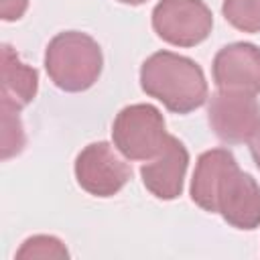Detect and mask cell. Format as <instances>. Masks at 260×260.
<instances>
[{
    "label": "cell",
    "instance_id": "1",
    "mask_svg": "<svg viewBox=\"0 0 260 260\" xmlns=\"http://www.w3.org/2000/svg\"><path fill=\"white\" fill-rule=\"evenodd\" d=\"M140 87L173 114H191L209 98L201 65L173 51H156L142 61Z\"/></svg>",
    "mask_w": 260,
    "mask_h": 260
},
{
    "label": "cell",
    "instance_id": "2",
    "mask_svg": "<svg viewBox=\"0 0 260 260\" xmlns=\"http://www.w3.org/2000/svg\"><path fill=\"white\" fill-rule=\"evenodd\" d=\"M104 55L93 37L81 30L57 32L45 49V71L55 87L79 93L102 75Z\"/></svg>",
    "mask_w": 260,
    "mask_h": 260
},
{
    "label": "cell",
    "instance_id": "3",
    "mask_svg": "<svg viewBox=\"0 0 260 260\" xmlns=\"http://www.w3.org/2000/svg\"><path fill=\"white\" fill-rule=\"evenodd\" d=\"M167 122L152 104H130L122 108L112 124V142L128 160H150L169 142Z\"/></svg>",
    "mask_w": 260,
    "mask_h": 260
},
{
    "label": "cell",
    "instance_id": "4",
    "mask_svg": "<svg viewBox=\"0 0 260 260\" xmlns=\"http://www.w3.org/2000/svg\"><path fill=\"white\" fill-rule=\"evenodd\" d=\"M152 30L173 47H195L213 28V14L203 0H158L150 14Z\"/></svg>",
    "mask_w": 260,
    "mask_h": 260
},
{
    "label": "cell",
    "instance_id": "5",
    "mask_svg": "<svg viewBox=\"0 0 260 260\" xmlns=\"http://www.w3.org/2000/svg\"><path fill=\"white\" fill-rule=\"evenodd\" d=\"M73 173L85 193L102 199L120 193L132 175L128 162L106 140L83 146L75 156Z\"/></svg>",
    "mask_w": 260,
    "mask_h": 260
},
{
    "label": "cell",
    "instance_id": "6",
    "mask_svg": "<svg viewBox=\"0 0 260 260\" xmlns=\"http://www.w3.org/2000/svg\"><path fill=\"white\" fill-rule=\"evenodd\" d=\"M213 213L236 230L260 228V185L238 162L232 165L217 181L213 193Z\"/></svg>",
    "mask_w": 260,
    "mask_h": 260
},
{
    "label": "cell",
    "instance_id": "7",
    "mask_svg": "<svg viewBox=\"0 0 260 260\" xmlns=\"http://www.w3.org/2000/svg\"><path fill=\"white\" fill-rule=\"evenodd\" d=\"M207 122L225 144H244L260 126V102L254 93L217 89L209 98Z\"/></svg>",
    "mask_w": 260,
    "mask_h": 260
},
{
    "label": "cell",
    "instance_id": "8",
    "mask_svg": "<svg viewBox=\"0 0 260 260\" xmlns=\"http://www.w3.org/2000/svg\"><path fill=\"white\" fill-rule=\"evenodd\" d=\"M217 89L260 93V47L254 43H230L221 47L211 63Z\"/></svg>",
    "mask_w": 260,
    "mask_h": 260
},
{
    "label": "cell",
    "instance_id": "9",
    "mask_svg": "<svg viewBox=\"0 0 260 260\" xmlns=\"http://www.w3.org/2000/svg\"><path fill=\"white\" fill-rule=\"evenodd\" d=\"M187 167H189L187 146L177 136H169V142L162 148V152L140 167V177L144 187L156 199L173 201L183 193Z\"/></svg>",
    "mask_w": 260,
    "mask_h": 260
},
{
    "label": "cell",
    "instance_id": "10",
    "mask_svg": "<svg viewBox=\"0 0 260 260\" xmlns=\"http://www.w3.org/2000/svg\"><path fill=\"white\" fill-rule=\"evenodd\" d=\"M39 91V71L20 61L10 45H2V81L0 106L2 110L18 112L26 108Z\"/></svg>",
    "mask_w": 260,
    "mask_h": 260
},
{
    "label": "cell",
    "instance_id": "11",
    "mask_svg": "<svg viewBox=\"0 0 260 260\" xmlns=\"http://www.w3.org/2000/svg\"><path fill=\"white\" fill-rule=\"evenodd\" d=\"M238 160L232 154V150H228L223 146L209 148V150L201 152L195 162V171H193V179H191V187H189L191 201L197 207H201L203 211L213 213V193H215L217 181Z\"/></svg>",
    "mask_w": 260,
    "mask_h": 260
},
{
    "label": "cell",
    "instance_id": "12",
    "mask_svg": "<svg viewBox=\"0 0 260 260\" xmlns=\"http://www.w3.org/2000/svg\"><path fill=\"white\" fill-rule=\"evenodd\" d=\"M221 14L242 32H260V0H223Z\"/></svg>",
    "mask_w": 260,
    "mask_h": 260
},
{
    "label": "cell",
    "instance_id": "13",
    "mask_svg": "<svg viewBox=\"0 0 260 260\" xmlns=\"http://www.w3.org/2000/svg\"><path fill=\"white\" fill-rule=\"evenodd\" d=\"M14 258L18 260L22 258H69V252L59 238L39 234V236L26 238L22 246L16 250Z\"/></svg>",
    "mask_w": 260,
    "mask_h": 260
},
{
    "label": "cell",
    "instance_id": "14",
    "mask_svg": "<svg viewBox=\"0 0 260 260\" xmlns=\"http://www.w3.org/2000/svg\"><path fill=\"white\" fill-rule=\"evenodd\" d=\"M24 142H26V136H24V128L18 112L2 110V158L6 160L22 152Z\"/></svg>",
    "mask_w": 260,
    "mask_h": 260
},
{
    "label": "cell",
    "instance_id": "15",
    "mask_svg": "<svg viewBox=\"0 0 260 260\" xmlns=\"http://www.w3.org/2000/svg\"><path fill=\"white\" fill-rule=\"evenodd\" d=\"M28 0H0V18L4 22H14L24 16Z\"/></svg>",
    "mask_w": 260,
    "mask_h": 260
},
{
    "label": "cell",
    "instance_id": "16",
    "mask_svg": "<svg viewBox=\"0 0 260 260\" xmlns=\"http://www.w3.org/2000/svg\"><path fill=\"white\" fill-rule=\"evenodd\" d=\"M248 146H250V154H252V160L254 165L258 167L260 171V126L256 128V132L252 134V138L248 140Z\"/></svg>",
    "mask_w": 260,
    "mask_h": 260
},
{
    "label": "cell",
    "instance_id": "17",
    "mask_svg": "<svg viewBox=\"0 0 260 260\" xmlns=\"http://www.w3.org/2000/svg\"><path fill=\"white\" fill-rule=\"evenodd\" d=\"M116 2H120V4H128V6H140V4H144L146 0H116Z\"/></svg>",
    "mask_w": 260,
    "mask_h": 260
}]
</instances>
